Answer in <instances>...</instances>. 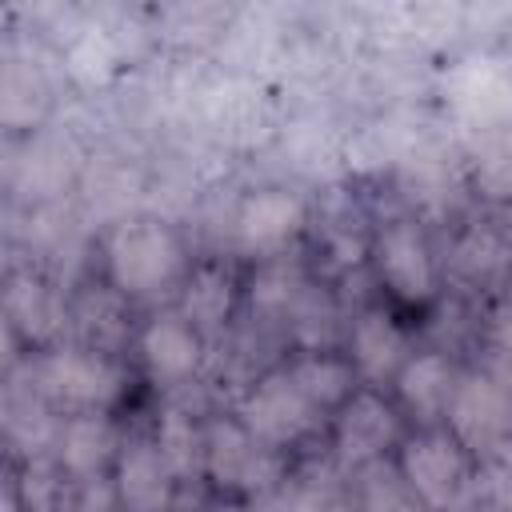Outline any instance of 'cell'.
Listing matches in <instances>:
<instances>
[{
    "instance_id": "6da1fadb",
    "label": "cell",
    "mask_w": 512,
    "mask_h": 512,
    "mask_svg": "<svg viewBox=\"0 0 512 512\" xmlns=\"http://www.w3.org/2000/svg\"><path fill=\"white\" fill-rule=\"evenodd\" d=\"M108 268L112 280L124 292H152L168 284L180 268V244L176 236L156 220H132L120 224L108 240Z\"/></svg>"
},
{
    "instance_id": "7a4b0ae2",
    "label": "cell",
    "mask_w": 512,
    "mask_h": 512,
    "mask_svg": "<svg viewBox=\"0 0 512 512\" xmlns=\"http://www.w3.org/2000/svg\"><path fill=\"white\" fill-rule=\"evenodd\" d=\"M452 428L456 436L476 448V452H492L500 444H508V432H512V392L496 380V376H468L464 384H456V396H452Z\"/></svg>"
},
{
    "instance_id": "3957f363",
    "label": "cell",
    "mask_w": 512,
    "mask_h": 512,
    "mask_svg": "<svg viewBox=\"0 0 512 512\" xmlns=\"http://www.w3.org/2000/svg\"><path fill=\"white\" fill-rule=\"evenodd\" d=\"M404 480L408 488L428 504V508H448L460 500L464 484H468V468H464V452L452 436L444 432H428L416 436L404 456H400Z\"/></svg>"
},
{
    "instance_id": "277c9868",
    "label": "cell",
    "mask_w": 512,
    "mask_h": 512,
    "mask_svg": "<svg viewBox=\"0 0 512 512\" xmlns=\"http://www.w3.org/2000/svg\"><path fill=\"white\" fill-rule=\"evenodd\" d=\"M316 420V404L292 384V376H268L244 400V428L268 444H288L304 436Z\"/></svg>"
},
{
    "instance_id": "5b68a950",
    "label": "cell",
    "mask_w": 512,
    "mask_h": 512,
    "mask_svg": "<svg viewBox=\"0 0 512 512\" xmlns=\"http://www.w3.org/2000/svg\"><path fill=\"white\" fill-rule=\"evenodd\" d=\"M40 380H44V392H52L56 400L84 404V408H100L120 392V372L112 368V360L80 348L48 356L40 368Z\"/></svg>"
},
{
    "instance_id": "8992f818",
    "label": "cell",
    "mask_w": 512,
    "mask_h": 512,
    "mask_svg": "<svg viewBox=\"0 0 512 512\" xmlns=\"http://www.w3.org/2000/svg\"><path fill=\"white\" fill-rule=\"evenodd\" d=\"M376 264L400 300H428L436 288L432 252H428L420 228L408 220H396L392 228H384V236L376 244Z\"/></svg>"
},
{
    "instance_id": "52a82bcc",
    "label": "cell",
    "mask_w": 512,
    "mask_h": 512,
    "mask_svg": "<svg viewBox=\"0 0 512 512\" xmlns=\"http://www.w3.org/2000/svg\"><path fill=\"white\" fill-rule=\"evenodd\" d=\"M204 456H208V468L220 484L264 488L276 480V460L264 448H256V436L240 424H212Z\"/></svg>"
},
{
    "instance_id": "ba28073f",
    "label": "cell",
    "mask_w": 512,
    "mask_h": 512,
    "mask_svg": "<svg viewBox=\"0 0 512 512\" xmlns=\"http://www.w3.org/2000/svg\"><path fill=\"white\" fill-rule=\"evenodd\" d=\"M392 440H396V416H392V408L380 396H372V392L352 396L348 408H344V416H340V424H336L340 460L344 464H368Z\"/></svg>"
},
{
    "instance_id": "9c48e42d",
    "label": "cell",
    "mask_w": 512,
    "mask_h": 512,
    "mask_svg": "<svg viewBox=\"0 0 512 512\" xmlns=\"http://www.w3.org/2000/svg\"><path fill=\"white\" fill-rule=\"evenodd\" d=\"M172 468L168 460L160 456L156 444H132L128 456L120 460V500L132 508V512H164L168 508V496H172Z\"/></svg>"
},
{
    "instance_id": "30bf717a",
    "label": "cell",
    "mask_w": 512,
    "mask_h": 512,
    "mask_svg": "<svg viewBox=\"0 0 512 512\" xmlns=\"http://www.w3.org/2000/svg\"><path fill=\"white\" fill-rule=\"evenodd\" d=\"M396 388L404 396V404L420 416V420H436L444 416V408H452V396H456V384H452V368L444 356L436 352H424L416 360H404L400 376H396Z\"/></svg>"
},
{
    "instance_id": "8fae6325",
    "label": "cell",
    "mask_w": 512,
    "mask_h": 512,
    "mask_svg": "<svg viewBox=\"0 0 512 512\" xmlns=\"http://www.w3.org/2000/svg\"><path fill=\"white\" fill-rule=\"evenodd\" d=\"M304 220V204L292 196V192H280V188H268V192H256L244 200L240 208V236L252 244V248H272L280 240H288Z\"/></svg>"
},
{
    "instance_id": "7c38bea8",
    "label": "cell",
    "mask_w": 512,
    "mask_h": 512,
    "mask_svg": "<svg viewBox=\"0 0 512 512\" xmlns=\"http://www.w3.org/2000/svg\"><path fill=\"white\" fill-rule=\"evenodd\" d=\"M352 356H356V368L368 380H384L396 368H404V336H400V328L392 324L388 312H368L356 324V332H352Z\"/></svg>"
},
{
    "instance_id": "4fadbf2b",
    "label": "cell",
    "mask_w": 512,
    "mask_h": 512,
    "mask_svg": "<svg viewBox=\"0 0 512 512\" xmlns=\"http://www.w3.org/2000/svg\"><path fill=\"white\" fill-rule=\"evenodd\" d=\"M140 352H144V360H148V368H152L156 376L176 380V376H188V372L196 368V360H200V340H196V332H192L188 324H180V320H156V324H148V332H144V340H140Z\"/></svg>"
},
{
    "instance_id": "5bb4252c",
    "label": "cell",
    "mask_w": 512,
    "mask_h": 512,
    "mask_svg": "<svg viewBox=\"0 0 512 512\" xmlns=\"http://www.w3.org/2000/svg\"><path fill=\"white\" fill-rule=\"evenodd\" d=\"M112 448H116V432L104 416L88 412V416H76L68 428H64V440H60V456L72 472L80 476H96L108 460H112Z\"/></svg>"
},
{
    "instance_id": "9a60e30c",
    "label": "cell",
    "mask_w": 512,
    "mask_h": 512,
    "mask_svg": "<svg viewBox=\"0 0 512 512\" xmlns=\"http://www.w3.org/2000/svg\"><path fill=\"white\" fill-rule=\"evenodd\" d=\"M292 384L316 404V408H328V404H340L352 388V372L348 364L332 360V356H304L296 368H292Z\"/></svg>"
},
{
    "instance_id": "2e32d148",
    "label": "cell",
    "mask_w": 512,
    "mask_h": 512,
    "mask_svg": "<svg viewBox=\"0 0 512 512\" xmlns=\"http://www.w3.org/2000/svg\"><path fill=\"white\" fill-rule=\"evenodd\" d=\"M8 312H12V320L24 332L44 336V332H52V324L60 316V304H56L52 288L40 284L36 276H16L12 280V292H8Z\"/></svg>"
},
{
    "instance_id": "e0dca14e",
    "label": "cell",
    "mask_w": 512,
    "mask_h": 512,
    "mask_svg": "<svg viewBox=\"0 0 512 512\" xmlns=\"http://www.w3.org/2000/svg\"><path fill=\"white\" fill-rule=\"evenodd\" d=\"M476 184L492 200H512V132H488L476 144Z\"/></svg>"
},
{
    "instance_id": "ac0fdd59",
    "label": "cell",
    "mask_w": 512,
    "mask_h": 512,
    "mask_svg": "<svg viewBox=\"0 0 512 512\" xmlns=\"http://www.w3.org/2000/svg\"><path fill=\"white\" fill-rule=\"evenodd\" d=\"M228 304H232L228 276L216 272V268H200V272L192 276L188 292H184V308H188V316L200 320V324H220L224 312H228Z\"/></svg>"
},
{
    "instance_id": "d6986e66",
    "label": "cell",
    "mask_w": 512,
    "mask_h": 512,
    "mask_svg": "<svg viewBox=\"0 0 512 512\" xmlns=\"http://www.w3.org/2000/svg\"><path fill=\"white\" fill-rule=\"evenodd\" d=\"M156 448H160V456L168 460V468L176 476H188L196 468V460H200V436H196V428H192V420L184 412H164Z\"/></svg>"
},
{
    "instance_id": "ffe728a7",
    "label": "cell",
    "mask_w": 512,
    "mask_h": 512,
    "mask_svg": "<svg viewBox=\"0 0 512 512\" xmlns=\"http://www.w3.org/2000/svg\"><path fill=\"white\" fill-rule=\"evenodd\" d=\"M364 512H420V508L408 480L392 472H372L364 484Z\"/></svg>"
},
{
    "instance_id": "44dd1931",
    "label": "cell",
    "mask_w": 512,
    "mask_h": 512,
    "mask_svg": "<svg viewBox=\"0 0 512 512\" xmlns=\"http://www.w3.org/2000/svg\"><path fill=\"white\" fill-rule=\"evenodd\" d=\"M504 260H508V252L488 228L468 232L464 244H460V268H468L472 276H492V272L504 268Z\"/></svg>"
},
{
    "instance_id": "7402d4cb",
    "label": "cell",
    "mask_w": 512,
    "mask_h": 512,
    "mask_svg": "<svg viewBox=\"0 0 512 512\" xmlns=\"http://www.w3.org/2000/svg\"><path fill=\"white\" fill-rule=\"evenodd\" d=\"M60 500H64V484L56 480V472L48 464H40V460L28 464L24 468V504L32 512H56Z\"/></svg>"
},
{
    "instance_id": "603a6c76",
    "label": "cell",
    "mask_w": 512,
    "mask_h": 512,
    "mask_svg": "<svg viewBox=\"0 0 512 512\" xmlns=\"http://www.w3.org/2000/svg\"><path fill=\"white\" fill-rule=\"evenodd\" d=\"M112 64V48L104 36H84L76 48H72V72L84 76V80H100Z\"/></svg>"
},
{
    "instance_id": "cb8c5ba5",
    "label": "cell",
    "mask_w": 512,
    "mask_h": 512,
    "mask_svg": "<svg viewBox=\"0 0 512 512\" xmlns=\"http://www.w3.org/2000/svg\"><path fill=\"white\" fill-rule=\"evenodd\" d=\"M112 508V488L100 480H88L76 496V512H108Z\"/></svg>"
},
{
    "instance_id": "d4e9b609",
    "label": "cell",
    "mask_w": 512,
    "mask_h": 512,
    "mask_svg": "<svg viewBox=\"0 0 512 512\" xmlns=\"http://www.w3.org/2000/svg\"><path fill=\"white\" fill-rule=\"evenodd\" d=\"M212 512H240V508H212Z\"/></svg>"
}]
</instances>
